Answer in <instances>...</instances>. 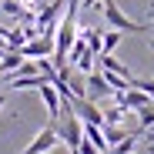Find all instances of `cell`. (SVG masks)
I'll return each instance as SVG.
<instances>
[{
	"label": "cell",
	"instance_id": "cell-1",
	"mask_svg": "<svg viewBox=\"0 0 154 154\" xmlns=\"http://www.w3.org/2000/svg\"><path fill=\"white\" fill-rule=\"evenodd\" d=\"M104 20L111 23L114 30H121V34H151V30H154V23H137V20H131L114 0H104Z\"/></svg>",
	"mask_w": 154,
	"mask_h": 154
},
{
	"label": "cell",
	"instance_id": "cell-2",
	"mask_svg": "<svg viewBox=\"0 0 154 154\" xmlns=\"http://www.w3.org/2000/svg\"><path fill=\"white\" fill-rule=\"evenodd\" d=\"M20 57L23 60H40V57H54V34H44L37 40H27V44H20Z\"/></svg>",
	"mask_w": 154,
	"mask_h": 154
},
{
	"label": "cell",
	"instance_id": "cell-3",
	"mask_svg": "<svg viewBox=\"0 0 154 154\" xmlns=\"http://www.w3.org/2000/svg\"><path fill=\"white\" fill-rule=\"evenodd\" d=\"M84 84H87V100H97V97H107L111 94V84L104 81L100 67H94L91 74H84Z\"/></svg>",
	"mask_w": 154,
	"mask_h": 154
},
{
	"label": "cell",
	"instance_id": "cell-4",
	"mask_svg": "<svg viewBox=\"0 0 154 154\" xmlns=\"http://www.w3.org/2000/svg\"><path fill=\"white\" fill-rule=\"evenodd\" d=\"M57 141H60V137H57V131H54V124H47L44 131L30 141V147L23 151V154H47L50 147H57Z\"/></svg>",
	"mask_w": 154,
	"mask_h": 154
},
{
	"label": "cell",
	"instance_id": "cell-5",
	"mask_svg": "<svg viewBox=\"0 0 154 154\" xmlns=\"http://www.w3.org/2000/svg\"><path fill=\"white\" fill-rule=\"evenodd\" d=\"M37 91H40L44 104H47V111H50V124H54V121H60V111H64V104H60V94H57V87L50 84V81H44Z\"/></svg>",
	"mask_w": 154,
	"mask_h": 154
},
{
	"label": "cell",
	"instance_id": "cell-6",
	"mask_svg": "<svg viewBox=\"0 0 154 154\" xmlns=\"http://www.w3.org/2000/svg\"><path fill=\"white\" fill-rule=\"evenodd\" d=\"M74 114L81 117L84 124H97V127H104V111H97V107H94V100H87V97L74 100Z\"/></svg>",
	"mask_w": 154,
	"mask_h": 154
},
{
	"label": "cell",
	"instance_id": "cell-7",
	"mask_svg": "<svg viewBox=\"0 0 154 154\" xmlns=\"http://www.w3.org/2000/svg\"><path fill=\"white\" fill-rule=\"evenodd\" d=\"M147 104H154V100H151V94H144V91H134V87H131V91L121 94V107H124L127 114H131V111L137 114V111H144Z\"/></svg>",
	"mask_w": 154,
	"mask_h": 154
},
{
	"label": "cell",
	"instance_id": "cell-8",
	"mask_svg": "<svg viewBox=\"0 0 154 154\" xmlns=\"http://www.w3.org/2000/svg\"><path fill=\"white\" fill-rule=\"evenodd\" d=\"M64 7H67V0H54L47 10H40V14H37V27H44V34H54V27H57L54 20H57V14H60Z\"/></svg>",
	"mask_w": 154,
	"mask_h": 154
},
{
	"label": "cell",
	"instance_id": "cell-9",
	"mask_svg": "<svg viewBox=\"0 0 154 154\" xmlns=\"http://www.w3.org/2000/svg\"><path fill=\"white\" fill-rule=\"evenodd\" d=\"M81 127H84V137H87L97 151H104V154L111 151V144H107V137H104V127H97V124H84V121H81Z\"/></svg>",
	"mask_w": 154,
	"mask_h": 154
},
{
	"label": "cell",
	"instance_id": "cell-10",
	"mask_svg": "<svg viewBox=\"0 0 154 154\" xmlns=\"http://www.w3.org/2000/svg\"><path fill=\"white\" fill-rule=\"evenodd\" d=\"M117 44H121V30H114V27H111V30L104 34V50H100V54H111Z\"/></svg>",
	"mask_w": 154,
	"mask_h": 154
},
{
	"label": "cell",
	"instance_id": "cell-11",
	"mask_svg": "<svg viewBox=\"0 0 154 154\" xmlns=\"http://www.w3.org/2000/svg\"><path fill=\"white\" fill-rule=\"evenodd\" d=\"M4 10L7 14H20V0H4Z\"/></svg>",
	"mask_w": 154,
	"mask_h": 154
},
{
	"label": "cell",
	"instance_id": "cell-12",
	"mask_svg": "<svg viewBox=\"0 0 154 154\" xmlns=\"http://www.w3.org/2000/svg\"><path fill=\"white\" fill-rule=\"evenodd\" d=\"M4 104H7V94H4V91H0V107H4Z\"/></svg>",
	"mask_w": 154,
	"mask_h": 154
}]
</instances>
